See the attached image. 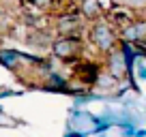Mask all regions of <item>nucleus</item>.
<instances>
[{
  "label": "nucleus",
  "instance_id": "1",
  "mask_svg": "<svg viewBox=\"0 0 146 137\" xmlns=\"http://www.w3.org/2000/svg\"><path fill=\"white\" fill-rule=\"evenodd\" d=\"M88 39L90 43L101 51V54H110L112 49H116L120 43V34H116V30L110 26L108 22L99 19V22H92L90 30H88Z\"/></svg>",
  "mask_w": 146,
  "mask_h": 137
},
{
  "label": "nucleus",
  "instance_id": "2",
  "mask_svg": "<svg viewBox=\"0 0 146 137\" xmlns=\"http://www.w3.org/2000/svg\"><path fill=\"white\" fill-rule=\"evenodd\" d=\"M101 124V118L86 109H75L71 107L69 111V120H67V131H78L84 135H97V126Z\"/></svg>",
  "mask_w": 146,
  "mask_h": 137
},
{
  "label": "nucleus",
  "instance_id": "3",
  "mask_svg": "<svg viewBox=\"0 0 146 137\" xmlns=\"http://www.w3.org/2000/svg\"><path fill=\"white\" fill-rule=\"evenodd\" d=\"M84 51L82 37H58L52 43V56L62 62H73L78 60Z\"/></svg>",
  "mask_w": 146,
  "mask_h": 137
},
{
  "label": "nucleus",
  "instance_id": "4",
  "mask_svg": "<svg viewBox=\"0 0 146 137\" xmlns=\"http://www.w3.org/2000/svg\"><path fill=\"white\" fill-rule=\"evenodd\" d=\"M103 68L112 77H116L118 82H123L125 77H131V88H135L133 86V68L129 67V62H127L120 47H116V49H112L110 54L103 56Z\"/></svg>",
  "mask_w": 146,
  "mask_h": 137
},
{
  "label": "nucleus",
  "instance_id": "5",
  "mask_svg": "<svg viewBox=\"0 0 146 137\" xmlns=\"http://www.w3.org/2000/svg\"><path fill=\"white\" fill-rule=\"evenodd\" d=\"M41 58L36 56H30V54H24V51H17V49H0V64L9 71H17L22 68V62H28V64H36Z\"/></svg>",
  "mask_w": 146,
  "mask_h": 137
},
{
  "label": "nucleus",
  "instance_id": "6",
  "mask_svg": "<svg viewBox=\"0 0 146 137\" xmlns=\"http://www.w3.org/2000/svg\"><path fill=\"white\" fill-rule=\"evenodd\" d=\"M82 17L80 15H58L54 22V30L58 32L60 37H80V32H82Z\"/></svg>",
  "mask_w": 146,
  "mask_h": 137
},
{
  "label": "nucleus",
  "instance_id": "7",
  "mask_svg": "<svg viewBox=\"0 0 146 137\" xmlns=\"http://www.w3.org/2000/svg\"><path fill=\"white\" fill-rule=\"evenodd\" d=\"M120 39L129 43H142L146 45V15L144 17H135L129 22L127 26L120 28Z\"/></svg>",
  "mask_w": 146,
  "mask_h": 137
},
{
  "label": "nucleus",
  "instance_id": "8",
  "mask_svg": "<svg viewBox=\"0 0 146 137\" xmlns=\"http://www.w3.org/2000/svg\"><path fill=\"white\" fill-rule=\"evenodd\" d=\"M80 13L88 22H99L103 17V7L101 0H80Z\"/></svg>",
  "mask_w": 146,
  "mask_h": 137
},
{
  "label": "nucleus",
  "instance_id": "9",
  "mask_svg": "<svg viewBox=\"0 0 146 137\" xmlns=\"http://www.w3.org/2000/svg\"><path fill=\"white\" fill-rule=\"evenodd\" d=\"M43 90L45 92H62V94H67V88H69V82L62 77L60 73H56V71H52L47 77H43Z\"/></svg>",
  "mask_w": 146,
  "mask_h": 137
},
{
  "label": "nucleus",
  "instance_id": "10",
  "mask_svg": "<svg viewBox=\"0 0 146 137\" xmlns=\"http://www.w3.org/2000/svg\"><path fill=\"white\" fill-rule=\"evenodd\" d=\"M133 73L140 82H146V58H137L135 67H133Z\"/></svg>",
  "mask_w": 146,
  "mask_h": 137
},
{
  "label": "nucleus",
  "instance_id": "11",
  "mask_svg": "<svg viewBox=\"0 0 146 137\" xmlns=\"http://www.w3.org/2000/svg\"><path fill=\"white\" fill-rule=\"evenodd\" d=\"M28 5L39 9V11H47V9L54 7V0H28Z\"/></svg>",
  "mask_w": 146,
  "mask_h": 137
},
{
  "label": "nucleus",
  "instance_id": "12",
  "mask_svg": "<svg viewBox=\"0 0 146 137\" xmlns=\"http://www.w3.org/2000/svg\"><path fill=\"white\" fill-rule=\"evenodd\" d=\"M15 124H17V122H15L13 118H9L5 111H0V126H5V128H13Z\"/></svg>",
  "mask_w": 146,
  "mask_h": 137
},
{
  "label": "nucleus",
  "instance_id": "13",
  "mask_svg": "<svg viewBox=\"0 0 146 137\" xmlns=\"http://www.w3.org/2000/svg\"><path fill=\"white\" fill-rule=\"evenodd\" d=\"M22 92H17V90H0V101L2 99H9V96H19Z\"/></svg>",
  "mask_w": 146,
  "mask_h": 137
},
{
  "label": "nucleus",
  "instance_id": "14",
  "mask_svg": "<svg viewBox=\"0 0 146 137\" xmlns=\"http://www.w3.org/2000/svg\"><path fill=\"white\" fill-rule=\"evenodd\" d=\"M5 19H7V11H5V7L0 5V24L5 22Z\"/></svg>",
  "mask_w": 146,
  "mask_h": 137
},
{
  "label": "nucleus",
  "instance_id": "15",
  "mask_svg": "<svg viewBox=\"0 0 146 137\" xmlns=\"http://www.w3.org/2000/svg\"><path fill=\"white\" fill-rule=\"evenodd\" d=\"M135 137H146V128H137V131H135Z\"/></svg>",
  "mask_w": 146,
  "mask_h": 137
},
{
  "label": "nucleus",
  "instance_id": "16",
  "mask_svg": "<svg viewBox=\"0 0 146 137\" xmlns=\"http://www.w3.org/2000/svg\"><path fill=\"white\" fill-rule=\"evenodd\" d=\"M0 111H5V107H2V103H0Z\"/></svg>",
  "mask_w": 146,
  "mask_h": 137
},
{
  "label": "nucleus",
  "instance_id": "17",
  "mask_svg": "<svg viewBox=\"0 0 146 137\" xmlns=\"http://www.w3.org/2000/svg\"><path fill=\"white\" fill-rule=\"evenodd\" d=\"M97 137H105V133H101V135H97Z\"/></svg>",
  "mask_w": 146,
  "mask_h": 137
},
{
  "label": "nucleus",
  "instance_id": "18",
  "mask_svg": "<svg viewBox=\"0 0 146 137\" xmlns=\"http://www.w3.org/2000/svg\"><path fill=\"white\" fill-rule=\"evenodd\" d=\"M120 2H125V0H120Z\"/></svg>",
  "mask_w": 146,
  "mask_h": 137
},
{
  "label": "nucleus",
  "instance_id": "19",
  "mask_svg": "<svg viewBox=\"0 0 146 137\" xmlns=\"http://www.w3.org/2000/svg\"><path fill=\"white\" fill-rule=\"evenodd\" d=\"M144 13H146V11H144Z\"/></svg>",
  "mask_w": 146,
  "mask_h": 137
}]
</instances>
